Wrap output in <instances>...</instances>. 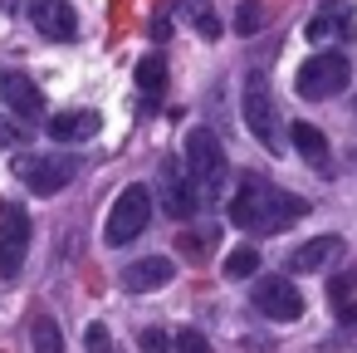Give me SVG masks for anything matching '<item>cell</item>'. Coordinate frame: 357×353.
Instances as JSON below:
<instances>
[{
    "mask_svg": "<svg viewBox=\"0 0 357 353\" xmlns=\"http://www.w3.org/2000/svg\"><path fill=\"white\" fill-rule=\"evenodd\" d=\"M298 216H308V201H298V196H289V192H279L259 177H245L240 192L230 196V221L250 236H274Z\"/></svg>",
    "mask_w": 357,
    "mask_h": 353,
    "instance_id": "cell-1",
    "label": "cell"
},
{
    "mask_svg": "<svg viewBox=\"0 0 357 353\" xmlns=\"http://www.w3.org/2000/svg\"><path fill=\"white\" fill-rule=\"evenodd\" d=\"M186 177L196 182V192H201V201L206 196H220V187H225V147H220V138L211 133V128H191L186 133Z\"/></svg>",
    "mask_w": 357,
    "mask_h": 353,
    "instance_id": "cell-2",
    "label": "cell"
},
{
    "mask_svg": "<svg viewBox=\"0 0 357 353\" xmlns=\"http://www.w3.org/2000/svg\"><path fill=\"white\" fill-rule=\"evenodd\" d=\"M347 79H352L347 55L323 50V55H313V59H303V64H298L294 89H298V99H308V103H328V99H337V94L347 89Z\"/></svg>",
    "mask_w": 357,
    "mask_h": 353,
    "instance_id": "cell-3",
    "label": "cell"
},
{
    "mask_svg": "<svg viewBox=\"0 0 357 353\" xmlns=\"http://www.w3.org/2000/svg\"><path fill=\"white\" fill-rule=\"evenodd\" d=\"M240 113H245V128L255 143H264L269 152L284 147V133H279V108H274V94H269V79L264 74H250L245 89H240Z\"/></svg>",
    "mask_w": 357,
    "mask_h": 353,
    "instance_id": "cell-4",
    "label": "cell"
},
{
    "mask_svg": "<svg viewBox=\"0 0 357 353\" xmlns=\"http://www.w3.org/2000/svg\"><path fill=\"white\" fill-rule=\"evenodd\" d=\"M147 221H152V187L132 182V187L118 192V201H113V211L103 221V240L108 245H128V240H137L147 231Z\"/></svg>",
    "mask_w": 357,
    "mask_h": 353,
    "instance_id": "cell-5",
    "label": "cell"
},
{
    "mask_svg": "<svg viewBox=\"0 0 357 353\" xmlns=\"http://www.w3.org/2000/svg\"><path fill=\"white\" fill-rule=\"evenodd\" d=\"M74 172H79V162L74 157H15V177L35 192V196H59L69 182H74Z\"/></svg>",
    "mask_w": 357,
    "mask_h": 353,
    "instance_id": "cell-6",
    "label": "cell"
},
{
    "mask_svg": "<svg viewBox=\"0 0 357 353\" xmlns=\"http://www.w3.org/2000/svg\"><path fill=\"white\" fill-rule=\"evenodd\" d=\"M25 255H30V211L25 206H0V275L15 280L25 270Z\"/></svg>",
    "mask_w": 357,
    "mask_h": 353,
    "instance_id": "cell-7",
    "label": "cell"
},
{
    "mask_svg": "<svg viewBox=\"0 0 357 353\" xmlns=\"http://www.w3.org/2000/svg\"><path fill=\"white\" fill-rule=\"evenodd\" d=\"M255 309L274 324H294V319H303V294H298L294 280L264 275V280H255Z\"/></svg>",
    "mask_w": 357,
    "mask_h": 353,
    "instance_id": "cell-8",
    "label": "cell"
},
{
    "mask_svg": "<svg viewBox=\"0 0 357 353\" xmlns=\"http://www.w3.org/2000/svg\"><path fill=\"white\" fill-rule=\"evenodd\" d=\"M162 206H167V216L172 221H191L196 211H201V192H196V182L186 177V167L181 162H162Z\"/></svg>",
    "mask_w": 357,
    "mask_h": 353,
    "instance_id": "cell-9",
    "label": "cell"
},
{
    "mask_svg": "<svg viewBox=\"0 0 357 353\" xmlns=\"http://www.w3.org/2000/svg\"><path fill=\"white\" fill-rule=\"evenodd\" d=\"M25 15H30L35 30L50 35V40H74V35H79V20H74V6H69V0H30Z\"/></svg>",
    "mask_w": 357,
    "mask_h": 353,
    "instance_id": "cell-10",
    "label": "cell"
},
{
    "mask_svg": "<svg viewBox=\"0 0 357 353\" xmlns=\"http://www.w3.org/2000/svg\"><path fill=\"white\" fill-rule=\"evenodd\" d=\"M0 103H6L15 118H40L45 113V94L25 74H0Z\"/></svg>",
    "mask_w": 357,
    "mask_h": 353,
    "instance_id": "cell-11",
    "label": "cell"
},
{
    "mask_svg": "<svg viewBox=\"0 0 357 353\" xmlns=\"http://www.w3.org/2000/svg\"><path fill=\"white\" fill-rule=\"evenodd\" d=\"M172 260L167 255H147V260H132L128 270H123V289L128 294H152V289H167L172 284Z\"/></svg>",
    "mask_w": 357,
    "mask_h": 353,
    "instance_id": "cell-12",
    "label": "cell"
},
{
    "mask_svg": "<svg viewBox=\"0 0 357 353\" xmlns=\"http://www.w3.org/2000/svg\"><path fill=\"white\" fill-rule=\"evenodd\" d=\"M45 128H50L54 143H89V138L103 128V118H98L93 108H69V113H54Z\"/></svg>",
    "mask_w": 357,
    "mask_h": 353,
    "instance_id": "cell-13",
    "label": "cell"
},
{
    "mask_svg": "<svg viewBox=\"0 0 357 353\" xmlns=\"http://www.w3.org/2000/svg\"><path fill=\"white\" fill-rule=\"evenodd\" d=\"M337 250H342V236H313V240H303V245L289 250V270H294V275H313V270H323Z\"/></svg>",
    "mask_w": 357,
    "mask_h": 353,
    "instance_id": "cell-14",
    "label": "cell"
},
{
    "mask_svg": "<svg viewBox=\"0 0 357 353\" xmlns=\"http://www.w3.org/2000/svg\"><path fill=\"white\" fill-rule=\"evenodd\" d=\"M289 138H294V147H298V157H303L308 167L328 172V138H323L313 123H294V128H289Z\"/></svg>",
    "mask_w": 357,
    "mask_h": 353,
    "instance_id": "cell-15",
    "label": "cell"
},
{
    "mask_svg": "<svg viewBox=\"0 0 357 353\" xmlns=\"http://www.w3.org/2000/svg\"><path fill=\"white\" fill-rule=\"evenodd\" d=\"M30 348H35V353H64V333H59V324H54L50 314H40V319L30 324Z\"/></svg>",
    "mask_w": 357,
    "mask_h": 353,
    "instance_id": "cell-16",
    "label": "cell"
},
{
    "mask_svg": "<svg viewBox=\"0 0 357 353\" xmlns=\"http://www.w3.org/2000/svg\"><path fill=\"white\" fill-rule=\"evenodd\" d=\"M162 84H167V59H162V55H147V59L137 64V89H142V99H157Z\"/></svg>",
    "mask_w": 357,
    "mask_h": 353,
    "instance_id": "cell-17",
    "label": "cell"
},
{
    "mask_svg": "<svg viewBox=\"0 0 357 353\" xmlns=\"http://www.w3.org/2000/svg\"><path fill=\"white\" fill-rule=\"evenodd\" d=\"M342 25H347V10L333 0V6H328L323 15H313V20H308V40H313V45H318V40H333Z\"/></svg>",
    "mask_w": 357,
    "mask_h": 353,
    "instance_id": "cell-18",
    "label": "cell"
},
{
    "mask_svg": "<svg viewBox=\"0 0 357 353\" xmlns=\"http://www.w3.org/2000/svg\"><path fill=\"white\" fill-rule=\"evenodd\" d=\"M250 275H259V250H255V245L230 250V255H225V280H250Z\"/></svg>",
    "mask_w": 357,
    "mask_h": 353,
    "instance_id": "cell-19",
    "label": "cell"
},
{
    "mask_svg": "<svg viewBox=\"0 0 357 353\" xmlns=\"http://www.w3.org/2000/svg\"><path fill=\"white\" fill-rule=\"evenodd\" d=\"M172 348H176V353H211V338H206L201 329H176Z\"/></svg>",
    "mask_w": 357,
    "mask_h": 353,
    "instance_id": "cell-20",
    "label": "cell"
},
{
    "mask_svg": "<svg viewBox=\"0 0 357 353\" xmlns=\"http://www.w3.org/2000/svg\"><path fill=\"white\" fill-rule=\"evenodd\" d=\"M352 289H357V270H342V275H333V280H328V294H333L337 304H342Z\"/></svg>",
    "mask_w": 357,
    "mask_h": 353,
    "instance_id": "cell-21",
    "label": "cell"
},
{
    "mask_svg": "<svg viewBox=\"0 0 357 353\" xmlns=\"http://www.w3.org/2000/svg\"><path fill=\"white\" fill-rule=\"evenodd\" d=\"M235 25H240V35H255V30L264 25V10H259V6H245V10L235 15Z\"/></svg>",
    "mask_w": 357,
    "mask_h": 353,
    "instance_id": "cell-22",
    "label": "cell"
},
{
    "mask_svg": "<svg viewBox=\"0 0 357 353\" xmlns=\"http://www.w3.org/2000/svg\"><path fill=\"white\" fill-rule=\"evenodd\" d=\"M137 343H142V353H167V348H172V338H167L162 329H142Z\"/></svg>",
    "mask_w": 357,
    "mask_h": 353,
    "instance_id": "cell-23",
    "label": "cell"
},
{
    "mask_svg": "<svg viewBox=\"0 0 357 353\" xmlns=\"http://www.w3.org/2000/svg\"><path fill=\"white\" fill-rule=\"evenodd\" d=\"M84 343H89V353H113V343H108V329H103V324H89Z\"/></svg>",
    "mask_w": 357,
    "mask_h": 353,
    "instance_id": "cell-24",
    "label": "cell"
},
{
    "mask_svg": "<svg viewBox=\"0 0 357 353\" xmlns=\"http://www.w3.org/2000/svg\"><path fill=\"white\" fill-rule=\"evenodd\" d=\"M196 30H201L206 40H215V35H220V20H215L211 10H196Z\"/></svg>",
    "mask_w": 357,
    "mask_h": 353,
    "instance_id": "cell-25",
    "label": "cell"
},
{
    "mask_svg": "<svg viewBox=\"0 0 357 353\" xmlns=\"http://www.w3.org/2000/svg\"><path fill=\"white\" fill-rule=\"evenodd\" d=\"M25 143V128H15V123H0V147H20Z\"/></svg>",
    "mask_w": 357,
    "mask_h": 353,
    "instance_id": "cell-26",
    "label": "cell"
},
{
    "mask_svg": "<svg viewBox=\"0 0 357 353\" xmlns=\"http://www.w3.org/2000/svg\"><path fill=\"white\" fill-rule=\"evenodd\" d=\"M337 319H342V324H357V304H352V299H342V309H337Z\"/></svg>",
    "mask_w": 357,
    "mask_h": 353,
    "instance_id": "cell-27",
    "label": "cell"
}]
</instances>
